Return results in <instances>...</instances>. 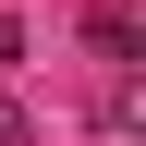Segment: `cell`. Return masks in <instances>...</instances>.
Segmentation results:
<instances>
[{
    "label": "cell",
    "mask_w": 146,
    "mask_h": 146,
    "mask_svg": "<svg viewBox=\"0 0 146 146\" xmlns=\"http://www.w3.org/2000/svg\"><path fill=\"white\" fill-rule=\"evenodd\" d=\"M85 49H98L110 73H134V49H146V36H134V12H110V0H98V12H85Z\"/></svg>",
    "instance_id": "obj_1"
},
{
    "label": "cell",
    "mask_w": 146,
    "mask_h": 146,
    "mask_svg": "<svg viewBox=\"0 0 146 146\" xmlns=\"http://www.w3.org/2000/svg\"><path fill=\"white\" fill-rule=\"evenodd\" d=\"M0 61H25V12H0Z\"/></svg>",
    "instance_id": "obj_2"
},
{
    "label": "cell",
    "mask_w": 146,
    "mask_h": 146,
    "mask_svg": "<svg viewBox=\"0 0 146 146\" xmlns=\"http://www.w3.org/2000/svg\"><path fill=\"white\" fill-rule=\"evenodd\" d=\"M0 146H25V98H0Z\"/></svg>",
    "instance_id": "obj_3"
}]
</instances>
